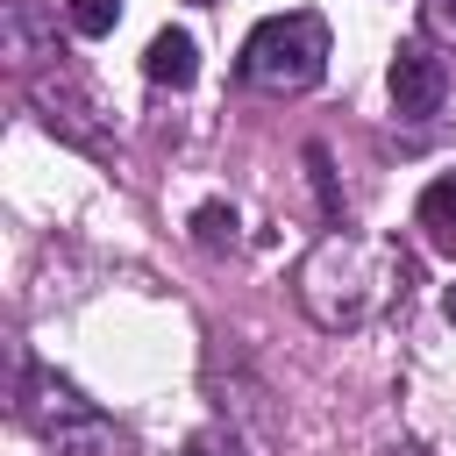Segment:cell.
Instances as JSON below:
<instances>
[{
  "mask_svg": "<svg viewBox=\"0 0 456 456\" xmlns=\"http://www.w3.org/2000/svg\"><path fill=\"white\" fill-rule=\"evenodd\" d=\"M299 306L321 321V328H370L399 292H406V256L392 242H370V235H321L306 256H299Z\"/></svg>",
  "mask_w": 456,
  "mask_h": 456,
  "instance_id": "cell-1",
  "label": "cell"
},
{
  "mask_svg": "<svg viewBox=\"0 0 456 456\" xmlns=\"http://www.w3.org/2000/svg\"><path fill=\"white\" fill-rule=\"evenodd\" d=\"M185 456H235V435H192Z\"/></svg>",
  "mask_w": 456,
  "mask_h": 456,
  "instance_id": "cell-11",
  "label": "cell"
},
{
  "mask_svg": "<svg viewBox=\"0 0 456 456\" xmlns=\"http://www.w3.org/2000/svg\"><path fill=\"white\" fill-rule=\"evenodd\" d=\"M142 78H150V86L185 93V86L200 78V50H192V36H185V28H157V36H150V50H142Z\"/></svg>",
  "mask_w": 456,
  "mask_h": 456,
  "instance_id": "cell-5",
  "label": "cell"
},
{
  "mask_svg": "<svg viewBox=\"0 0 456 456\" xmlns=\"http://www.w3.org/2000/svg\"><path fill=\"white\" fill-rule=\"evenodd\" d=\"M235 78L256 86V93H278V100L314 93V86L328 78V21L306 14V7H299V14H271V21H256V28L242 36Z\"/></svg>",
  "mask_w": 456,
  "mask_h": 456,
  "instance_id": "cell-2",
  "label": "cell"
},
{
  "mask_svg": "<svg viewBox=\"0 0 456 456\" xmlns=\"http://www.w3.org/2000/svg\"><path fill=\"white\" fill-rule=\"evenodd\" d=\"M0 50H7L14 71H36V57H57V43H43L36 0H7V14H0Z\"/></svg>",
  "mask_w": 456,
  "mask_h": 456,
  "instance_id": "cell-6",
  "label": "cell"
},
{
  "mask_svg": "<svg viewBox=\"0 0 456 456\" xmlns=\"http://www.w3.org/2000/svg\"><path fill=\"white\" fill-rule=\"evenodd\" d=\"M192 242H200V249H228V242H235V207H228V200L192 207Z\"/></svg>",
  "mask_w": 456,
  "mask_h": 456,
  "instance_id": "cell-8",
  "label": "cell"
},
{
  "mask_svg": "<svg viewBox=\"0 0 456 456\" xmlns=\"http://www.w3.org/2000/svg\"><path fill=\"white\" fill-rule=\"evenodd\" d=\"M442 314H449V321H456V285H449V292H442Z\"/></svg>",
  "mask_w": 456,
  "mask_h": 456,
  "instance_id": "cell-13",
  "label": "cell"
},
{
  "mask_svg": "<svg viewBox=\"0 0 456 456\" xmlns=\"http://www.w3.org/2000/svg\"><path fill=\"white\" fill-rule=\"evenodd\" d=\"M385 86H392V107H399L406 121H428V114L449 100V64H442L428 43H399V57H392Z\"/></svg>",
  "mask_w": 456,
  "mask_h": 456,
  "instance_id": "cell-4",
  "label": "cell"
},
{
  "mask_svg": "<svg viewBox=\"0 0 456 456\" xmlns=\"http://www.w3.org/2000/svg\"><path fill=\"white\" fill-rule=\"evenodd\" d=\"M64 21H71L78 36H107V28L121 21V0H64Z\"/></svg>",
  "mask_w": 456,
  "mask_h": 456,
  "instance_id": "cell-9",
  "label": "cell"
},
{
  "mask_svg": "<svg viewBox=\"0 0 456 456\" xmlns=\"http://www.w3.org/2000/svg\"><path fill=\"white\" fill-rule=\"evenodd\" d=\"M14 420H21L43 449H57V456H107V420H100V406L78 399V385H64V378L43 370V363H21V378H14Z\"/></svg>",
  "mask_w": 456,
  "mask_h": 456,
  "instance_id": "cell-3",
  "label": "cell"
},
{
  "mask_svg": "<svg viewBox=\"0 0 456 456\" xmlns=\"http://www.w3.org/2000/svg\"><path fill=\"white\" fill-rule=\"evenodd\" d=\"M306 171H314V192H321L328 221H342V192H335V171H328V150L321 142H306Z\"/></svg>",
  "mask_w": 456,
  "mask_h": 456,
  "instance_id": "cell-10",
  "label": "cell"
},
{
  "mask_svg": "<svg viewBox=\"0 0 456 456\" xmlns=\"http://www.w3.org/2000/svg\"><path fill=\"white\" fill-rule=\"evenodd\" d=\"M420 228H428V242L442 256H456V178H435L420 192Z\"/></svg>",
  "mask_w": 456,
  "mask_h": 456,
  "instance_id": "cell-7",
  "label": "cell"
},
{
  "mask_svg": "<svg viewBox=\"0 0 456 456\" xmlns=\"http://www.w3.org/2000/svg\"><path fill=\"white\" fill-rule=\"evenodd\" d=\"M428 28L435 36H456V0H428Z\"/></svg>",
  "mask_w": 456,
  "mask_h": 456,
  "instance_id": "cell-12",
  "label": "cell"
}]
</instances>
